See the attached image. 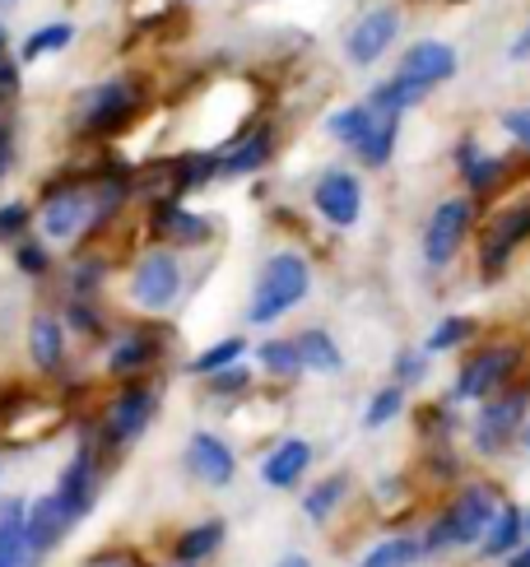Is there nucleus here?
I'll list each match as a JSON object with an SVG mask.
<instances>
[{"label":"nucleus","instance_id":"obj_1","mask_svg":"<svg viewBox=\"0 0 530 567\" xmlns=\"http://www.w3.org/2000/svg\"><path fill=\"white\" fill-rule=\"evenodd\" d=\"M502 498H498V488L489 480H470L461 484L447 498V507L432 516L428 530H424V549L428 558H438V554H461V549H479V539H485V530L493 526V516H498Z\"/></svg>","mask_w":530,"mask_h":567},{"label":"nucleus","instance_id":"obj_2","mask_svg":"<svg viewBox=\"0 0 530 567\" xmlns=\"http://www.w3.org/2000/svg\"><path fill=\"white\" fill-rule=\"evenodd\" d=\"M526 368V344L517 340H493V344H479L470 349L461 363H456V377L447 386L451 405H479V400L498 395L502 386H512Z\"/></svg>","mask_w":530,"mask_h":567},{"label":"nucleus","instance_id":"obj_3","mask_svg":"<svg viewBox=\"0 0 530 567\" xmlns=\"http://www.w3.org/2000/svg\"><path fill=\"white\" fill-rule=\"evenodd\" d=\"M312 293V266L303 251H275L265 256V266L256 275V289L247 302V321L252 326H275L279 317H288L294 307H303V298Z\"/></svg>","mask_w":530,"mask_h":567},{"label":"nucleus","instance_id":"obj_4","mask_svg":"<svg viewBox=\"0 0 530 567\" xmlns=\"http://www.w3.org/2000/svg\"><path fill=\"white\" fill-rule=\"evenodd\" d=\"M526 419H530V382H512V386H502L498 395L479 400L475 419H470V446H475V456L498 461L502 452H512L521 429H526Z\"/></svg>","mask_w":530,"mask_h":567},{"label":"nucleus","instance_id":"obj_5","mask_svg":"<svg viewBox=\"0 0 530 567\" xmlns=\"http://www.w3.org/2000/svg\"><path fill=\"white\" fill-rule=\"evenodd\" d=\"M479 224V200L456 192L447 200H438L428 209L424 219V233H419V251H424V266L428 270H447L456 256H461V247L470 243V233Z\"/></svg>","mask_w":530,"mask_h":567},{"label":"nucleus","instance_id":"obj_6","mask_svg":"<svg viewBox=\"0 0 530 567\" xmlns=\"http://www.w3.org/2000/svg\"><path fill=\"white\" fill-rule=\"evenodd\" d=\"M530 243V192L512 205H502L498 215L485 224V233H479V279L493 284L508 275L512 256Z\"/></svg>","mask_w":530,"mask_h":567},{"label":"nucleus","instance_id":"obj_7","mask_svg":"<svg viewBox=\"0 0 530 567\" xmlns=\"http://www.w3.org/2000/svg\"><path fill=\"white\" fill-rule=\"evenodd\" d=\"M140 112V84L135 80H108L84 93L80 103V126L89 140H112L122 135Z\"/></svg>","mask_w":530,"mask_h":567},{"label":"nucleus","instance_id":"obj_8","mask_svg":"<svg viewBox=\"0 0 530 567\" xmlns=\"http://www.w3.org/2000/svg\"><path fill=\"white\" fill-rule=\"evenodd\" d=\"M400 29H405L400 6H373V10H364L349 23V33H345V61L358 65V70H373L400 42Z\"/></svg>","mask_w":530,"mask_h":567},{"label":"nucleus","instance_id":"obj_9","mask_svg":"<svg viewBox=\"0 0 530 567\" xmlns=\"http://www.w3.org/2000/svg\"><path fill=\"white\" fill-rule=\"evenodd\" d=\"M38 219H42V233L52 243H75L80 233L99 219V200H93V192L84 182H61L47 192Z\"/></svg>","mask_w":530,"mask_h":567},{"label":"nucleus","instance_id":"obj_10","mask_svg":"<svg viewBox=\"0 0 530 567\" xmlns=\"http://www.w3.org/2000/svg\"><path fill=\"white\" fill-rule=\"evenodd\" d=\"M182 298V261L173 251H144L131 270V302L144 312H167Z\"/></svg>","mask_w":530,"mask_h":567},{"label":"nucleus","instance_id":"obj_11","mask_svg":"<svg viewBox=\"0 0 530 567\" xmlns=\"http://www.w3.org/2000/svg\"><path fill=\"white\" fill-rule=\"evenodd\" d=\"M312 209L330 228H354L364 219V182L349 168H322V177L312 182Z\"/></svg>","mask_w":530,"mask_h":567},{"label":"nucleus","instance_id":"obj_12","mask_svg":"<svg viewBox=\"0 0 530 567\" xmlns=\"http://www.w3.org/2000/svg\"><path fill=\"white\" fill-rule=\"evenodd\" d=\"M451 158H456V173H461L466 196H475V200L498 196V192H502V182H508V173H512L508 154H489L485 145H479V135H475V131H466L461 140H456Z\"/></svg>","mask_w":530,"mask_h":567},{"label":"nucleus","instance_id":"obj_13","mask_svg":"<svg viewBox=\"0 0 530 567\" xmlns=\"http://www.w3.org/2000/svg\"><path fill=\"white\" fill-rule=\"evenodd\" d=\"M456 70H461V52H456L451 42L442 38H419V42H409L400 61H396V75L405 80H415L424 89H442L456 80Z\"/></svg>","mask_w":530,"mask_h":567},{"label":"nucleus","instance_id":"obj_14","mask_svg":"<svg viewBox=\"0 0 530 567\" xmlns=\"http://www.w3.org/2000/svg\"><path fill=\"white\" fill-rule=\"evenodd\" d=\"M154 410H159V395H154L150 386H140V382L122 386V391L108 400V410H103V437H108L112 446L135 442L144 429H150Z\"/></svg>","mask_w":530,"mask_h":567},{"label":"nucleus","instance_id":"obj_15","mask_svg":"<svg viewBox=\"0 0 530 567\" xmlns=\"http://www.w3.org/2000/svg\"><path fill=\"white\" fill-rule=\"evenodd\" d=\"M186 470L210 488H228L237 475V452L220 433H191L186 442Z\"/></svg>","mask_w":530,"mask_h":567},{"label":"nucleus","instance_id":"obj_16","mask_svg":"<svg viewBox=\"0 0 530 567\" xmlns=\"http://www.w3.org/2000/svg\"><path fill=\"white\" fill-rule=\"evenodd\" d=\"M220 158V177H252L275 158V126H256L247 135H233L228 145L214 154Z\"/></svg>","mask_w":530,"mask_h":567},{"label":"nucleus","instance_id":"obj_17","mask_svg":"<svg viewBox=\"0 0 530 567\" xmlns=\"http://www.w3.org/2000/svg\"><path fill=\"white\" fill-rule=\"evenodd\" d=\"M70 526H75V516L61 507L57 493H47V498H33V503H29V516H23V530H29V549H33V558L52 554L61 539H65Z\"/></svg>","mask_w":530,"mask_h":567},{"label":"nucleus","instance_id":"obj_18","mask_svg":"<svg viewBox=\"0 0 530 567\" xmlns=\"http://www.w3.org/2000/svg\"><path fill=\"white\" fill-rule=\"evenodd\" d=\"M312 461H317V452H312L307 437H284L271 446V456L261 461V480L271 488H298L303 475L312 470Z\"/></svg>","mask_w":530,"mask_h":567},{"label":"nucleus","instance_id":"obj_19","mask_svg":"<svg viewBox=\"0 0 530 567\" xmlns=\"http://www.w3.org/2000/svg\"><path fill=\"white\" fill-rule=\"evenodd\" d=\"M93 493H99V470H93V452H89V442H84L80 452L70 456V465L61 470V480H57V498H61V507L80 522V516L93 507Z\"/></svg>","mask_w":530,"mask_h":567},{"label":"nucleus","instance_id":"obj_20","mask_svg":"<svg viewBox=\"0 0 530 567\" xmlns=\"http://www.w3.org/2000/svg\"><path fill=\"white\" fill-rule=\"evenodd\" d=\"M526 545V507H517V503H508L502 498V507H498V516H493V526L485 530V539H479V558L485 563H508L517 549Z\"/></svg>","mask_w":530,"mask_h":567},{"label":"nucleus","instance_id":"obj_21","mask_svg":"<svg viewBox=\"0 0 530 567\" xmlns=\"http://www.w3.org/2000/svg\"><path fill=\"white\" fill-rule=\"evenodd\" d=\"M29 359L38 372H61L65 368V326L52 312H38L29 321Z\"/></svg>","mask_w":530,"mask_h":567},{"label":"nucleus","instance_id":"obj_22","mask_svg":"<svg viewBox=\"0 0 530 567\" xmlns=\"http://www.w3.org/2000/svg\"><path fill=\"white\" fill-rule=\"evenodd\" d=\"M154 363H159V340L150 336V330H131V336H122L108 349V372L112 377H140Z\"/></svg>","mask_w":530,"mask_h":567},{"label":"nucleus","instance_id":"obj_23","mask_svg":"<svg viewBox=\"0 0 530 567\" xmlns=\"http://www.w3.org/2000/svg\"><path fill=\"white\" fill-rule=\"evenodd\" d=\"M23 516H29V503H19V498L0 503V567H29L33 563Z\"/></svg>","mask_w":530,"mask_h":567},{"label":"nucleus","instance_id":"obj_24","mask_svg":"<svg viewBox=\"0 0 530 567\" xmlns=\"http://www.w3.org/2000/svg\"><path fill=\"white\" fill-rule=\"evenodd\" d=\"M298 353H303V368L307 372H322V377H335V372H345V349L335 344V336L326 326H307L294 336Z\"/></svg>","mask_w":530,"mask_h":567},{"label":"nucleus","instance_id":"obj_25","mask_svg":"<svg viewBox=\"0 0 530 567\" xmlns=\"http://www.w3.org/2000/svg\"><path fill=\"white\" fill-rule=\"evenodd\" d=\"M154 228L167 233L177 247H205V238H210V224L196 215V209H182L177 200L154 205Z\"/></svg>","mask_w":530,"mask_h":567},{"label":"nucleus","instance_id":"obj_26","mask_svg":"<svg viewBox=\"0 0 530 567\" xmlns=\"http://www.w3.org/2000/svg\"><path fill=\"white\" fill-rule=\"evenodd\" d=\"M428 93H432V89H424V84H415V80H405V75H391V80L373 84V93H368L364 103H368L373 112H387V116H405V112L424 107V103H428Z\"/></svg>","mask_w":530,"mask_h":567},{"label":"nucleus","instance_id":"obj_27","mask_svg":"<svg viewBox=\"0 0 530 567\" xmlns=\"http://www.w3.org/2000/svg\"><path fill=\"white\" fill-rule=\"evenodd\" d=\"M224 535H228V526L224 522H196V526H186L182 535H177V545H173V558L182 563V567H196V563H205L210 554H220V545H224Z\"/></svg>","mask_w":530,"mask_h":567},{"label":"nucleus","instance_id":"obj_28","mask_svg":"<svg viewBox=\"0 0 530 567\" xmlns=\"http://www.w3.org/2000/svg\"><path fill=\"white\" fill-rule=\"evenodd\" d=\"M428 558L424 535H387L358 558V567H419Z\"/></svg>","mask_w":530,"mask_h":567},{"label":"nucleus","instance_id":"obj_29","mask_svg":"<svg viewBox=\"0 0 530 567\" xmlns=\"http://www.w3.org/2000/svg\"><path fill=\"white\" fill-rule=\"evenodd\" d=\"M400 122L405 116H387V112H377V122L368 131V140L354 150V158L364 163V168H387V163L396 158V145H400Z\"/></svg>","mask_w":530,"mask_h":567},{"label":"nucleus","instance_id":"obj_30","mask_svg":"<svg viewBox=\"0 0 530 567\" xmlns=\"http://www.w3.org/2000/svg\"><path fill=\"white\" fill-rule=\"evenodd\" d=\"M373 122H377V112H373L368 103H345V107H335V112L326 116V135L335 140V145L358 150V145L368 140Z\"/></svg>","mask_w":530,"mask_h":567},{"label":"nucleus","instance_id":"obj_31","mask_svg":"<svg viewBox=\"0 0 530 567\" xmlns=\"http://www.w3.org/2000/svg\"><path fill=\"white\" fill-rule=\"evenodd\" d=\"M349 498V475L345 470H335V475H326V480H317L307 493H303V516L307 522H330L335 512H340V503Z\"/></svg>","mask_w":530,"mask_h":567},{"label":"nucleus","instance_id":"obj_32","mask_svg":"<svg viewBox=\"0 0 530 567\" xmlns=\"http://www.w3.org/2000/svg\"><path fill=\"white\" fill-rule=\"evenodd\" d=\"M475 336H479V321L466 317V312H451V317H442V321L424 336V349H428V353H461Z\"/></svg>","mask_w":530,"mask_h":567},{"label":"nucleus","instance_id":"obj_33","mask_svg":"<svg viewBox=\"0 0 530 567\" xmlns=\"http://www.w3.org/2000/svg\"><path fill=\"white\" fill-rule=\"evenodd\" d=\"M419 433L428 437V442H451L456 433H466V423H461V405H451V400L442 395V400H428V405L419 410Z\"/></svg>","mask_w":530,"mask_h":567},{"label":"nucleus","instance_id":"obj_34","mask_svg":"<svg viewBox=\"0 0 530 567\" xmlns=\"http://www.w3.org/2000/svg\"><path fill=\"white\" fill-rule=\"evenodd\" d=\"M75 42V23H42V29H33L29 38H23V47H19V61H42V56H52V52H65V47Z\"/></svg>","mask_w":530,"mask_h":567},{"label":"nucleus","instance_id":"obj_35","mask_svg":"<svg viewBox=\"0 0 530 567\" xmlns=\"http://www.w3.org/2000/svg\"><path fill=\"white\" fill-rule=\"evenodd\" d=\"M256 363L271 372V377H279V382H294V377L307 372L294 340H265V344H256Z\"/></svg>","mask_w":530,"mask_h":567},{"label":"nucleus","instance_id":"obj_36","mask_svg":"<svg viewBox=\"0 0 530 567\" xmlns=\"http://www.w3.org/2000/svg\"><path fill=\"white\" fill-rule=\"evenodd\" d=\"M243 353H247V340H243V336H224L220 344L201 349L196 359L186 363V372H191V377H214V372H224V368H233V363H243Z\"/></svg>","mask_w":530,"mask_h":567},{"label":"nucleus","instance_id":"obj_37","mask_svg":"<svg viewBox=\"0 0 530 567\" xmlns=\"http://www.w3.org/2000/svg\"><path fill=\"white\" fill-rule=\"evenodd\" d=\"M405 400H409V391L405 386H381V391H373L368 395V410H364V429L368 433H377V429H387V423H396L400 414H405Z\"/></svg>","mask_w":530,"mask_h":567},{"label":"nucleus","instance_id":"obj_38","mask_svg":"<svg viewBox=\"0 0 530 567\" xmlns=\"http://www.w3.org/2000/svg\"><path fill=\"white\" fill-rule=\"evenodd\" d=\"M391 372H396V386L405 391H415L428 382V372H432V353L428 349H400L396 359H391Z\"/></svg>","mask_w":530,"mask_h":567},{"label":"nucleus","instance_id":"obj_39","mask_svg":"<svg viewBox=\"0 0 530 567\" xmlns=\"http://www.w3.org/2000/svg\"><path fill=\"white\" fill-rule=\"evenodd\" d=\"M14 266L29 279H42L47 270H52V251H47V243H38V238H19L14 243Z\"/></svg>","mask_w":530,"mask_h":567},{"label":"nucleus","instance_id":"obj_40","mask_svg":"<svg viewBox=\"0 0 530 567\" xmlns=\"http://www.w3.org/2000/svg\"><path fill=\"white\" fill-rule=\"evenodd\" d=\"M29 224H33V209L23 200L0 205V243H19L23 233H29Z\"/></svg>","mask_w":530,"mask_h":567},{"label":"nucleus","instance_id":"obj_41","mask_svg":"<svg viewBox=\"0 0 530 567\" xmlns=\"http://www.w3.org/2000/svg\"><path fill=\"white\" fill-rule=\"evenodd\" d=\"M498 126H502V135H508L512 145L530 150V103H521V107H508V112H498Z\"/></svg>","mask_w":530,"mask_h":567},{"label":"nucleus","instance_id":"obj_42","mask_svg":"<svg viewBox=\"0 0 530 567\" xmlns=\"http://www.w3.org/2000/svg\"><path fill=\"white\" fill-rule=\"evenodd\" d=\"M247 386H252V372H247L243 363H233V368H224V372L210 377V395H243Z\"/></svg>","mask_w":530,"mask_h":567},{"label":"nucleus","instance_id":"obj_43","mask_svg":"<svg viewBox=\"0 0 530 567\" xmlns=\"http://www.w3.org/2000/svg\"><path fill=\"white\" fill-rule=\"evenodd\" d=\"M70 326L75 330H103V321H99V312H93V302L89 298H70Z\"/></svg>","mask_w":530,"mask_h":567},{"label":"nucleus","instance_id":"obj_44","mask_svg":"<svg viewBox=\"0 0 530 567\" xmlns=\"http://www.w3.org/2000/svg\"><path fill=\"white\" fill-rule=\"evenodd\" d=\"M508 65H530V19L517 29V38L508 42Z\"/></svg>","mask_w":530,"mask_h":567},{"label":"nucleus","instance_id":"obj_45","mask_svg":"<svg viewBox=\"0 0 530 567\" xmlns=\"http://www.w3.org/2000/svg\"><path fill=\"white\" fill-rule=\"evenodd\" d=\"M14 93H19V61L0 56V103H10Z\"/></svg>","mask_w":530,"mask_h":567},{"label":"nucleus","instance_id":"obj_46","mask_svg":"<svg viewBox=\"0 0 530 567\" xmlns=\"http://www.w3.org/2000/svg\"><path fill=\"white\" fill-rule=\"evenodd\" d=\"M10 158H14V131L0 122V177L10 173Z\"/></svg>","mask_w":530,"mask_h":567},{"label":"nucleus","instance_id":"obj_47","mask_svg":"<svg viewBox=\"0 0 530 567\" xmlns=\"http://www.w3.org/2000/svg\"><path fill=\"white\" fill-rule=\"evenodd\" d=\"M502 567H530V539H526V545H521V549H517L508 563H502Z\"/></svg>","mask_w":530,"mask_h":567},{"label":"nucleus","instance_id":"obj_48","mask_svg":"<svg viewBox=\"0 0 530 567\" xmlns=\"http://www.w3.org/2000/svg\"><path fill=\"white\" fill-rule=\"evenodd\" d=\"M275 567H312V558H307V554H284Z\"/></svg>","mask_w":530,"mask_h":567},{"label":"nucleus","instance_id":"obj_49","mask_svg":"<svg viewBox=\"0 0 530 567\" xmlns=\"http://www.w3.org/2000/svg\"><path fill=\"white\" fill-rule=\"evenodd\" d=\"M517 446H521V452H530V419H526V429H521V437H517Z\"/></svg>","mask_w":530,"mask_h":567},{"label":"nucleus","instance_id":"obj_50","mask_svg":"<svg viewBox=\"0 0 530 567\" xmlns=\"http://www.w3.org/2000/svg\"><path fill=\"white\" fill-rule=\"evenodd\" d=\"M6 47H10V33H6V23H0V56H6Z\"/></svg>","mask_w":530,"mask_h":567},{"label":"nucleus","instance_id":"obj_51","mask_svg":"<svg viewBox=\"0 0 530 567\" xmlns=\"http://www.w3.org/2000/svg\"><path fill=\"white\" fill-rule=\"evenodd\" d=\"M10 10H19V0H0V14H10Z\"/></svg>","mask_w":530,"mask_h":567},{"label":"nucleus","instance_id":"obj_52","mask_svg":"<svg viewBox=\"0 0 530 567\" xmlns=\"http://www.w3.org/2000/svg\"><path fill=\"white\" fill-rule=\"evenodd\" d=\"M526 539H530V512H526Z\"/></svg>","mask_w":530,"mask_h":567},{"label":"nucleus","instance_id":"obj_53","mask_svg":"<svg viewBox=\"0 0 530 567\" xmlns=\"http://www.w3.org/2000/svg\"><path fill=\"white\" fill-rule=\"evenodd\" d=\"M173 567H182V563H173Z\"/></svg>","mask_w":530,"mask_h":567}]
</instances>
